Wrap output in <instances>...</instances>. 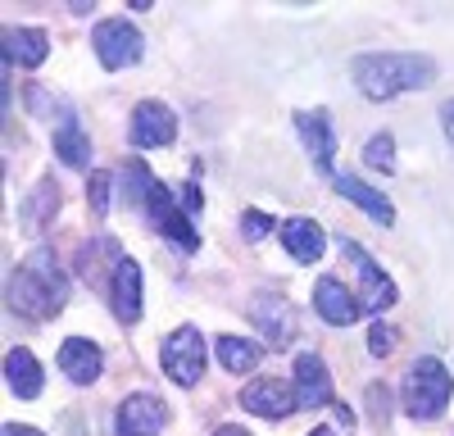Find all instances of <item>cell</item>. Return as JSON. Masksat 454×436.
Listing matches in <instances>:
<instances>
[{
	"label": "cell",
	"mask_w": 454,
	"mask_h": 436,
	"mask_svg": "<svg viewBox=\"0 0 454 436\" xmlns=\"http://www.w3.org/2000/svg\"><path fill=\"white\" fill-rule=\"evenodd\" d=\"M295 132H300V141H305L314 168H318V173H332V160H336V128H332L327 109H300V114H295Z\"/></svg>",
	"instance_id": "7c38bea8"
},
{
	"label": "cell",
	"mask_w": 454,
	"mask_h": 436,
	"mask_svg": "<svg viewBox=\"0 0 454 436\" xmlns=\"http://www.w3.org/2000/svg\"><path fill=\"white\" fill-rule=\"evenodd\" d=\"M250 323L263 332V341H269L273 350H282V346H291V337H295V305L286 300V296H254V305H250Z\"/></svg>",
	"instance_id": "8fae6325"
},
{
	"label": "cell",
	"mask_w": 454,
	"mask_h": 436,
	"mask_svg": "<svg viewBox=\"0 0 454 436\" xmlns=\"http://www.w3.org/2000/svg\"><path fill=\"white\" fill-rule=\"evenodd\" d=\"M241 409L254 414V418H269V423H282L300 409V400H295V386L278 382V378H259L241 391Z\"/></svg>",
	"instance_id": "9c48e42d"
},
{
	"label": "cell",
	"mask_w": 454,
	"mask_h": 436,
	"mask_svg": "<svg viewBox=\"0 0 454 436\" xmlns=\"http://www.w3.org/2000/svg\"><path fill=\"white\" fill-rule=\"evenodd\" d=\"M282 245H286L291 260L318 264L323 250H327V237H323V228L314 223V218H286V223H282Z\"/></svg>",
	"instance_id": "e0dca14e"
},
{
	"label": "cell",
	"mask_w": 454,
	"mask_h": 436,
	"mask_svg": "<svg viewBox=\"0 0 454 436\" xmlns=\"http://www.w3.org/2000/svg\"><path fill=\"white\" fill-rule=\"evenodd\" d=\"M160 363H164V378H173L177 386H196L200 373H205V337H200V327L182 323L177 332H168V341L160 350Z\"/></svg>",
	"instance_id": "277c9868"
},
{
	"label": "cell",
	"mask_w": 454,
	"mask_h": 436,
	"mask_svg": "<svg viewBox=\"0 0 454 436\" xmlns=\"http://www.w3.org/2000/svg\"><path fill=\"white\" fill-rule=\"evenodd\" d=\"M241 232H246L250 241H263V237L273 232V218L259 214V209H246V214H241Z\"/></svg>",
	"instance_id": "4316f807"
},
{
	"label": "cell",
	"mask_w": 454,
	"mask_h": 436,
	"mask_svg": "<svg viewBox=\"0 0 454 436\" xmlns=\"http://www.w3.org/2000/svg\"><path fill=\"white\" fill-rule=\"evenodd\" d=\"M59 369H64L68 382L91 386V382L100 378V369H105V354H100V346L87 341V337H68V341L59 346Z\"/></svg>",
	"instance_id": "2e32d148"
},
{
	"label": "cell",
	"mask_w": 454,
	"mask_h": 436,
	"mask_svg": "<svg viewBox=\"0 0 454 436\" xmlns=\"http://www.w3.org/2000/svg\"><path fill=\"white\" fill-rule=\"evenodd\" d=\"M259 359H263V346H254L246 337H218V363L227 373H250V369H259Z\"/></svg>",
	"instance_id": "603a6c76"
},
{
	"label": "cell",
	"mask_w": 454,
	"mask_h": 436,
	"mask_svg": "<svg viewBox=\"0 0 454 436\" xmlns=\"http://www.w3.org/2000/svg\"><path fill=\"white\" fill-rule=\"evenodd\" d=\"M340 254L355 264V273H359V305L368 309V314H382V309H391L395 300H400V291H395V282H391V273H382L377 269V260L359 245V241H346L340 237Z\"/></svg>",
	"instance_id": "5b68a950"
},
{
	"label": "cell",
	"mask_w": 454,
	"mask_h": 436,
	"mask_svg": "<svg viewBox=\"0 0 454 436\" xmlns=\"http://www.w3.org/2000/svg\"><path fill=\"white\" fill-rule=\"evenodd\" d=\"M68 300V277L59 273L51 250H32L27 260L10 273V309L23 318H55Z\"/></svg>",
	"instance_id": "7a4b0ae2"
},
{
	"label": "cell",
	"mask_w": 454,
	"mask_h": 436,
	"mask_svg": "<svg viewBox=\"0 0 454 436\" xmlns=\"http://www.w3.org/2000/svg\"><path fill=\"white\" fill-rule=\"evenodd\" d=\"M109 305H114V318L123 327H132L141 318V269L137 260H123L109 277Z\"/></svg>",
	"instance_id": "9a60e30c"
},
{
	"label": "cell",
	"mask_w": 454,
	"mask_h": 436,
	"mask_svg": "<svg viewBox=\"0 0 454 436\" xmlns=\"http://www.w3.org/2000/svg\"><path fill=\"white\" fill-rule=\"evenodd\" d=\"M91 51H96V59L105 64V68H132L137 59H141V51H145V42H141V32L128 23V19H100L96 27H91Z\"/></svg>",
	"instance_id": "8992f818"
},
{
	"label": "cell",
	"mask_w": 454,
	"mask_h": 436,
	"mask_svg": "<svg viewBox=\"0 0 454 436\" xmlns=\"http://www.w3.org/2000/svg\"><path fill=\"white\" fill-rule=\"evenodd\" d=\"M51 55L46 27H5V59L19 68H42Z\"/></svg>",
	"instance_id": "ac0fdd59"
},
{
	"label": "cell",
	"mask_w": 454,
	"mask_h": 436,
	"mask_svg": "<svg viewBox=\"0 0 454 436\" xmlns=\"http://www.w3.org/2000/svg\"><path fill=\"white\" fill-rule=\"evenodd\" d=\"M295 400H300V409H327L332 405V378H327L323 354L305 350L295 359Z\"/></svg>",
	"instance_id": "4fadbf2b"
},
{
	"label": "cell",
	"mask_w": 454,
	"mask_h": 436,
	"mask_svg": "<svg viewBox=\"0 0 454 436\" xmlns=\"http://www.w3.org/2000/svg\"><path fill=\"white\" fill-rule=\"evenodd\" d=\"M309 436H332V432H327V427H314V432H309Z\"/></svg>",
	"instance_id": "d6a6232c"
},
{
	"label": "cell",
	"mask_w": 454,
	"mask_h": 436,
	"mask_svg": "<svg viewBox=\"0 0 454 436\" xmlns=\"http://www.w3.org/2000/svg\"><path fill=\"white\" fill-rule=\"evenodd\" d=\"M132 145L137 151H160V145H173L177 136V114L164 100H141L132 109Z\"/></svg>",
	"instance_id": "ba28073f"
},
{
	"label": "cell",
	"mask_w": 454,
	"mask_h": 436,
	"mask_svg": "<svg viewBox=\"0 0 454 436\" xmlns=\"http://www.w3.org/2000/svg\"><path fill=\"white\" fill-rule=\"evenodd\" d=\"M336 191L346 196V200H355L364 214H372L382 228H391V223H395V205H391L382 191H377V187H368L364 177H355V173H336Z\"/></svg>",
	"instance_id": "d6986e66"
},
{
	"label": "cell",
	"mask_w": 454,
	"mask_h": 436,
	"mask_svg": "<svg viewBox=\"0 0 454 436\" xmlns=\"http://www.w3.org/2000/svg\"><path fill=\"white\" fill-rule=\"evenodd\" d=\"M55 155L68 164V168H91V136L82 132V123L64 114L59 128H55Z\"/></svg>",
	"instance_id": "7402d4cb"
},
{
	"label": "cell",
	"mask_w": 454,
	"mask_h": 436,
	"mask_svg": "<svg viewBox=\"0 0 454 436\" xmlns=\"http://www.w3.org/2000/svg\"><path fill=\"white\" fill-rule=\"evenodd\" d=\"M368 350H372L377 359H387V354L395 350V337H391V327H387V323H372V332H368Z\"/></svg>",
	"instance_id": "83f0119b"
},
{
	"label": "cell",
	"mask_w": 454,
	"mask_h": 436,
	"mask_svg": "<svg viewBox=\"0 0 454 436\" xmlns=\"http://www.w3.org/2000/svg\"><path fill=\"white\" fill-rule=\"evenodd\" d=\"M441 128H445V141L454 145V100H445V105H441Z\"/></svg>",
	"instance_id": "f546056e"
},
{
	"label": "cell",
	"mask_w": 454,
	"mask_h": 436,
	"mask_svg": "<svg viewBox=\"0 0 454 436\" xmlns=\"http://www.w3.org/2000/svg\"><path fill=\"white\" fill-rule=\"evenodd\" d=\"M164 423H168V409L155 395L137 391L119 405V414H114V436H160Z\"/></svg>",
	"instance_id": "30bf717a"
},
{
	"label": "cell",
	"mask_w": 454,
	"mask_h": 436,
	"mask_svg": "<svg viewBox=\"0 0 454 436\" xmlns=\"http://www.w3.org/2000/svg\"><path fill=\"white\" fill-rule=\"evenodd\" d=\"M55 214H59V187H55L51 177H42L32 187V196L19 205V223L32 228V232H42L46 223H55Z\"/></svg>",
	"instance_id": "44dd1931"
},
{
	"label": "cell",
	"mask_w": 454,
	"mask_h": 436,
	"mask_svg": "<svg viewBox=\"0 0 454 436\" xmlns=\"http://www.w3.org/2000/svg\"><path fill=\"white\" fill-rule=\"evenodd\" d=\"M214 436H250V432H246V427H237V423H227V427H218Z\"/></svg>",
	"instance_id": "1f68e13d"
},
{
	"label": "cell",
	"mask_w": 454,
	"mask_h": 436,
	"mask_svg": "<svg viewBox=\"0 0 454 436\" xmlns=\"http://www.w3.org/2000/svg\"><path fill=\"white\" fill-rule=\"evenodd\" d=\"M368 400H372L377 423H387V414H391V395H387V386H368Z\"/></svg>",
	"instance_id": "f1b7e54d"
},
{
	"label": "cell",
	"mask_w": 454,
	"mask_h": 436,
	"mask_svg": "<svg viewBox=\"0 0 454 436\" xmlns=\"http://www.w3.org/2000/svg\"><path fill=\"white\" fill-rule=\"evenodd\" d=\"M150 191H155V177H150V168H145L141 160H132V164H128V200H132L137 209H145Z\"/></svg>",
	"instance_id": "d4e9b609"
},
{
	"label": "cell",
	"mask_w": 454,
	"mask_h": 436,
	"mask_svg": "<svg viewBox=\"0 0 454 436\" xmlns=\"http://www.w3.org/2000/svg\"><path fill=\"white\" fill-rule=\"evenodd\" d=\"M350 78L368 100H395L404 91H423L436 82V59L419 51H368L355 55Z\"/></svg>",
	"instance_id": "6da1fadb"
},
{
	"label": "cell",
	"mask_w": 454,
	"mask_h": 436,
	"mask_svg": "<svg viewBox=\"0 0 454 436\" xmlns=\"http://www.w3.org/2000/svg\"><path fill=\"white\" fill-rule=\"evenodd\" d=\"M314 309L323 314V323H332V327H350L355 318H359V300H355V291L346 286V282H336V277H318V286H314Z\"/></svg>",
	"instance_id": "5bb4252c"
},
{
	"label": "cell",
	"mask_w": 454,
	"mask_h": 436,
	"mask_svg": "<svg viewBox=\"0 0 454 436\" xmlns=\"http://www.w3.org/2000/svg\"><path fill=\"white\" fill-rule=\"evenodd\" d=\"M145 218H150V223H155L164 237H173L182 250H196V245H200V232L192 228V214L182 209V200L173 196V187H164V182H155V191H150Z\"/></svg>",
	"instance_id": "52a82bcc"
},
{
	"label": "cell",
	"mask_w": 454,
	"mask_h": 436,
	"mask_svg": "<svg viewBox=\"0 0 454 436\" xmlns=\"http://www.w3.org/2000/svg\"><path fill=\"white\" fill-rule=\"evenodd\" d=\"M5 382H10V391L19 395V400H36L42 395V363H36V354L32 350H23V346H14L10 354H5Z\"/></svg>",
	"instance_id": "ffe728a7"
},
{
	"label": "cell",
	"mask_w": 454,
	"mask_h": 436,
	"mask_svg": "<svg viewBox=\"0 0 454 436\" xmlns=\"http://www.w3.org/2000/svg\"><path fill=\"white\" fill-rule=\"evenodd\" d=\"M450 395H454V373L445 369L441 359L423 354V359H413V369L404 373V409L413 418H441L445 405H450Z\"/></svg>",
	"instance_id": "3957f363"
},
{
	"label": "cell",
	"mask_w": 454,
	"mask_h": 436,
	"mask_svg": "<svg viewBox=\"0 0 454 436\" xmlns=\"http://www.w3.org/2000/svg\"><path fill=\"white\" fill-rule=\"evenodd\" d=\"M0 436H42V432L27 427V423H5V432H0Z\"/></svg>",
	"instance_id": "4dcf8cb0"
},
{
	"label": "cell",
	"mask_w": 454,
	"mask_h": 436,
	"mask_svg": "<svg viewBox=\"0 0 454 436\" xmlns=\"http://www.w3.org/2000/svg\"><path fill=\"white\" fill-rule=\"evenodd\" d=\"M109 191H114V177L96 168V173H91V182H87V200H91L96 218H105V214H109Z\"/></svg>",
	"instance_id": "484cf974"
},
{
	"label": "cell",
	"mask_w": 454,
	"mask_h": 436,
	"mask_svg": "<svg viewBox=\"0 0 454 436\" xmlns=\"http://www.w3.org/2000/svg\"><path fill=\"white\" fill-rule=\"evenodd\" d=\"M364 164L377 168V173H395V136H391V132L368 136V145H364Z\"/></svg>",
	"instance_id": "cb8c5ba5"
}]
</instances>
